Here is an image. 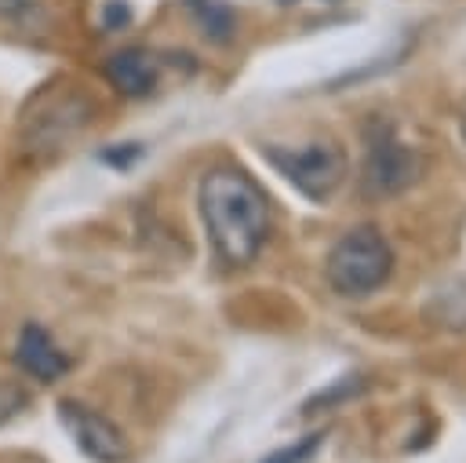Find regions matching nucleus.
Here are the masks:
<instances>
[{
  "mask_svg": "<svg viewBox=\"0 0 466 463\" xmlns=\"http://www.w3.org/2000/svg\"><path fill=\"white\" fill-rule=\"evenodd\" d=\"M280 4H291V0H280Z\"/></svg>",
  "mask_w": 466,
  "mask_h": 463,
  "instance_id": "dca6fc26",
  "label": "nucleus"
},
{
  "mask_svg": "<svg viewBox=\"0 0 466 463\" xmlns=\"http://www.w3.org/2000/svg\"><path fill=\"white\" fill-rule=\"evenodd\" d=\"M58 423L69 430V437L76 441V448L87 459H95V463H124L127 459L124 430L113 419H106L102 412H95L91 405L62 397L58 401Z\"/></svg>",
  "mask_w": 466,
  "mask_h": 463,
  "instance_id": "423d86ee",
  "label": "nucleus"
},
{
  "mask_svg": "<svg viewBox=\"0 0 466 463\" xmlns=\"http://www.w3.org/2000/svg\"><path fill=\"white\" fill-rule=\"evenodd\" d=\"M102 73H106L109 87H116L127 98H142L157 87V58L142 47H124V51L109 55Z\"/></svg>",
  "mask_w": 466,
  "mask_h": 463,
  "instance_id": "6e6552de",
  "label": "nucleus"
},
{
  "mask_svg": "<svg viewBox=\"0 0 466 463\" xmlns=\"http://www.w3.org/2000/svg\"><path fill=\"white\" fill-rule=\"evenodd\" d=\"M459 128H462V139H466V102L459 106Z\"/></svg>",
  "mask_w": 466,
  "mask_h": 463,
  "instance_id": "2eb2a0df",
  "label": "nucleus"
},
{
  "mask_svg": "<svg viewBox=\"0 0 466 463\" xmlns=\"http://www.w3.org/2000/svg\"><path fill=\"white\" fill-rule=\"evenodd\" d=\"M25 401H29V394H25L18 383L0 379V427H4V423H11V419L25 408Z\"/></svg>",
  "mask_w": 466,
  "mask_h": 463,
  "instance_id": "f8f14e48",
  "label": "nucleus"
},
{
  "mask_svg": "<svg viewBox=\"0 0 466 463\" xmlns=\"http://www.w3.org/2000/svg\"><path fill=\"white\" fill-rule=\"evenodd\" d=\"M91 102L69 87H47L36 98H29V109L22 117V142L25 149H58L69 135H76L87 117Z\"/></svg>",
  "mask_w": 466,
  "mask_h": 463,
  "instance_id": "20e7f679",
  "label": "nucleus"
},
{
  "mask_svg": "<svg viewBox=\"0 0 466 463\" xmlns=\"http://www.w3.org/2000/svg\"><path fill=\"white\" fill-rule=\"evenodd\" d=\"M390 270H393V252L375 226H357V230L342 233L324 262L328 284L346 299L371 295L375 288L386 284Z\"/></svg>",
  "mask_w": 466,
  "mask_h": 463,
  "instance_id": "f03ea898",
  "label": "nucleus"
},
{
  "mask_svg": "<svg viewBox=\"0 0 466 463\" xmlns=\"http://www.w3.org/2000/svg\"><path fill=\"white\" fill-rule=\"evenodd\" d=\"M127 22H131V7H127L124 0H109L106 11H102V29L113 33V29H120V26H127Z\"/></svg>",
  "mask_w": 466,
  "mask_h": 463,
  "instance_id": "ddd939ff",
  "label": "nucleus"
},
{
  "mask_svg": "<svg viewBox=\"0 0 466 463\" xmlns=\"http://www.w3.org/2000/svg\"><path fill=\"white\" fill-rule=\"evenodd\" d=\"M15 361H18V368H22L29 379H36V383H55V379H62L66 368H69V354H66V350L55 343V335H51L44 324H36V321H25V324H22L18 343H15Z\"/></svg>",
  "mask_w": 466,
  "mask_h": 463,
  "instance_id": "0eeeda50",
  "label": "nucleus"
},
{
  "mask_svg": "<svg viewBox=\"0 0 466 463\" xmlns=\"http://www.w3.org/2000/svg\"><path fill=\"white\" fill-rule=\"evenodd\" d=\"M422 175V157L419 149H411L408 142L393 139V135H379L368 146L364 168H360V193L368 201H382V197H397L404 193L415 179Z\"/></svg>",
  "mask_w": 466,
  "mask_h": 463,
  "instance_id": "39448f33",
  "label": "nucleus"
},
{
  "mask_svg": "<svg viewBox=\"0 0 466 463\" xmlns=\"http://www.w3.org/2000/svg\"><path fill=\"white\" fill-rule=\"evenodd\" d=\"M197 204L215 255L226 266H248L269 237V197L266 190L233 164L204 171Z\"/></svg>",
  "mask_w": 466,
  "mask_h": 463,
  "instance_id": "f257e3e1",
  "label": "nucleus"
},
{
  "mask_svg": "<svg viewBox=\"0 0 466 463\" xmlns=\"http://www.w3.org/2000/svg\"><path fill=\"white\" fill-rule=\"evenodd\" d=\"M138 153H142V146H138V142H124L120 149H102V160H106V164H113V168H127Z\"/></svg>",
  "mask_w": 466,
  "mask_h": 463,
  "instance_id": "4468645a",
  "label": "nucleus"
},
{
  "mask_svg": "<svg viewBox=\"0 0 466 463\" xmlns=\"http://www.w3.org/2000/svg\"><path fill=\"white\" fill-rule=\"evenodd\" d=\"M0 22L33 33L47 22V0H0Z\"/></svg>",
  "mask_w": 466,
  "mask_h": 463,
  "instance_id": "9d476101",
  "label": "nucleus"
},
{
  "mask_svg": "<svg viewBox=\"0 0 466 463\" xmlns=\"http://www.w3.org/2000/svg\"><path fill=\"white\" fill-rule=\"evenodd\" d=\"M262 153L309 201H328L346 179V153L331 139H317V142H302V146L273 142Z\"/></svg>",
  "mask_w": 466,
  "mask_h": 463,
  "instance_id": "7ed1b4c3",
  "label": "nucleus"
},
{
  "mask_svg": "<svg viewBox=\"0 0 466 463\" xmlns=\"http://www.w3.org/2000/svg\"><path fill=\"white\" fill-rule=\"evenodd\" d=\"M320 441H324V434H306V437H299V441H291V445L269 452V456L258 459V463H306V459L320 448Z\"/></svg>",
  "mask_w": 466,
  "mask_h": 463,
  "instance_id": "9b49d317",
  "label": "nucleus"
},
{
  "mask_svg": "<svg viewBox=\"0 0 466 463\" xmlns=\"http://www.w3.org/2000/svg\"><path fill=\"white\" fill-rule=\"evenodd\" d=\"M186 4H189L193 18H197V26H200V33H204L208 40L226 44V40L233 36L237 18H233V11H229L222 0H186Z\"/></svg>",
  "mask_w": 466,
  "mask_h": 463,
  "instance_id": "1a4fd4ad",
  "label": "nucleus"
}]
</instances>
